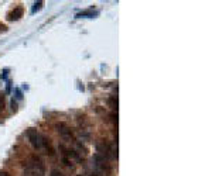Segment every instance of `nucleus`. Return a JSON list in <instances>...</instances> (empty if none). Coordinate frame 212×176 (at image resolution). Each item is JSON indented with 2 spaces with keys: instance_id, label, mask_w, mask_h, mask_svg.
I'll list each match as a JSON object with an SVG mask.
<instances>
[{
  "instance_id": "3",
  "label": "nucleus",
  "mask_w": 212,
  "mask_h": 176,
  "mask_svg": "<svg viewBox=\"0 0 212 176\" xmlns=\"http://www.w3.org/2000/svg\"><path fill=\"white\" fill-rule=\"evenodd\" d=\"M93 171L98 176H106L112 172V166L109 164V159L103 155L96 154L93 155Z\"/></svg>"
},
{
  "instance_id": "1",
  "label": "nucleus",
  "mask_w": 212,
  "mask_h": 176,
  "mask_svg": "<svg viewBox=\"0 0 212 176\" xmlns=\"http://www.w3.org/2000/svg\"><path fill=\"white\" fill-rule=\"evenodd\" d=\"M27 137H28L30 144L33 145V148L35 151L45 152V154H48L49 156L54 155V148H52V145H51V141H49L45 135H43L40 131L34 130V128H30L27 131Z\"/></svg>"
},
{
  "instance_id": "10",
  "label": "nucleus",
  "mask_w": 212,
  "mask_h": 176,
  "mask_svg": "<svg viewBox=\"0 0 212 176\" xmlns=\"http://www.w3.org/2000/svg\"><path fill=\"white\" fill-rule=\"evenodd\" d=\"M35 7L33 9V11H35V10H38V9H41V6H43V1H38V3H35Z\"/></svg>"
},
{
  "instance_id": "5",
  "label": "nucleus",
  "mask_w": 212,
  "mask_h": 176,
  "mask_svg": "<svg viewBox=\"0 0 212 176\" xmlns=\"http://www.w3.org/2000/svg\"><path fill=\"white\" fill-rule=\"evenodd\" d=\"M55 128H57V131H58V134H60L62 138L65 139V141H75V138H74V134H72V130H71L68 125H66L65 123H58L57 125H55Z\"/></svg>"
},
{
  "instance_id": "6",
  "label": "nucleus",
  "mask_w": 212,
  "mask_h": 176,
  "mask_svg": "<svg viewBox=\"0 0 212 176\" xmlns=\"http://www.w3.org/2000/svg\"><path fill=\"white\" fill-rule=\"evenodd\" d=\"M23 13H24V10H23V7H16L14 10L11 11V13H9V16H7V18L10 20V21H13V20H18L20 17H23Z\"/></svg>"
},
{
  "instance_id": "4",
  "label": "nucleus",
  "mask_w": 212,
  "mask_h": 176,
  "mask_svg": "<svg viewBox=\"0 0 212 176\" xmlns=\"http://www.w3.org/2000/svg\"><path fill=\"white\" fill-rule=\"evenodd\" d=\"M96 151H98V154L103 155L105 158H108L109 161L117 159V145L114 147V145L109 144L108 141H100V142H98Z\"/></svg>"
},
{
  "instance_id": "9",
  "label": "nucleus",
  "mask_w": 212,
  "mask_h": 176,
  "mask_svg": "<svg viewBox=\"0 0 212 176\" xmlns=\"http://www.w3.org/2000/svg\"><path fill=\"white\" fill-rule=\"evenodd\" d=\"M82 16H91V17H93V13H89V11H83V13H79V14H78V17H82Z\"/></svg>"
},
{
  "instance_id": "2",
  "label": "nucleus",
  "mask_w": 212,
  "mask_h": 176,
  "mask_svg": "<svg viewBox=\"0 0 212 176\" xmlns=\"http://www.w3.org/2000/svg\"><path fill=\"white\" fill-rule=\"evenodd\" d=\"M24 176H45V166L43 159L37 155H31L24 166Z\"/></svg>"
},
{
  "instance_id": "11",
  "label": "nucleus",
  "mask_w": 212,
  "mask_h": 176,
  "mask_svg": "<svg viewBox=\"0 0 212 176\" xmlns=\"http://www.w3.org/2000/svg\"><path fill=\"white\" fill-rule=\"evenodd\" d=\"M0 176H7V173L6 172H0Z\"/></svg>"
},
{
  "instance_id": "7",
  "label": "nucleus",
  "mask_w": 212,
  "mask_h": 176,
  "mask_svg": "<svg viewBox=\"0 0 212 176\" xmlns=\"http://www.w3.org/2000/svg\"><path fill=\"white\" fill-rule=\"evenodd\" d=\"M109 104H110V107L113 109V110H116L117 111V96H112L110 99H109Z\"/></svg>"
},
{
  "instance_id": "8",
  "label": "nucleus",
  "mask_w": 212,
  "mask_h": 176,
  "mask_svg": "<svg viewBox=\"0 0 212 176\" xmlns=\"http://www.w3.org/2000/svg\"><path fill=\"white\" fill-rule=\"evenodd\" d=\"M49 176H65L62 172L60 171V169H52L51 171V173H49Z\"/></svg>"
},
{
  "instance_id": "12",
  "label": "nucleus",
  "mask_w": 212,
  "mask_h": 176,
  "mask_svg": "<svg viewBox=\"0 0 212 176\" xmlns=\"http://www.w3.org/2000/svg\"><path fill=\"white\" fill-rule=\"evenodd\" d=\"M78 176H91V175H86V173H83V175H78Z\"/></svg>"
}]
</instances>
